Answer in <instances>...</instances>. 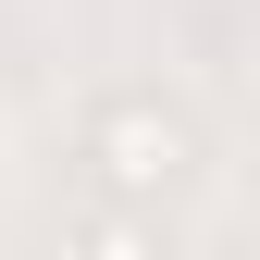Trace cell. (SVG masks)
<instances>
[{"label": "cell", "instance_id": "cell-1", "mask_svg": "<svg viewBox=\"0 0 260 260\" xmlns=\"http://www.w3.org/2000/svg\"><path fill=\"white\" fill-rule=\"evenodd\" d=\"M87 161H100V186L124 211H137V199H174V186L199 174V124L161 100V87H112V100L87 112Z\"/></svg>", "mask_w": 260, "mask_h": 260}, {"label": "cell", "instance_id": "cell-2", "mask_svg": "<svg viewBox=\"0 0 260 260\" xmlns=\"http://www.w3.org/2000/svg\"><path fill=\"white\" fill-rule=\"evenodd\" d=\"M75 260H161V223L112 199V211H87V223H75Z\"/></svg>", "mask_w": 260, "mask_h": 260}]
</instances>
